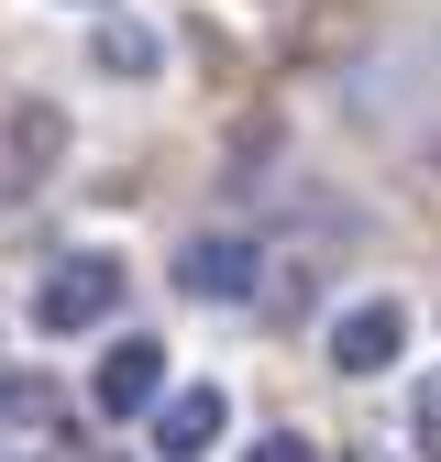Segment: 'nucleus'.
I'll return each instance as SVG.
<instances>
[{"instance_id": "1", "label": "nucleus", "mask_w": 441, "mask_h": 462, "mask_svg": "<svg viewBox=\"0 0 441 462\" xmlns=\"http://www.w3.org/2000/svg\"><path fill=\"white\" fill-rule=\"evenodd\" d=\"M122 254H67V264H55L44 286H33V330L55 341V330H99L110 309H122Z\"/></svg>"}, {"instance_id": "2", "label": "nucleus", "mask_w": 441, "mask_h": 462, "mask_svg": "<svg viewBox=\"0 0 441 462\" xmlns=\"http://www.w3.org/2000/svg\"><path fill=\"white\" fill-rule=\"evenodd\" d=\"M254 264H265V254L243 243V231H199V243L177 254V286H188L199 309H243V298H254Z\"/></svg>"}, {"instance_id": "3", "label": "nucleus", "mask_w": 441, "mask_h": 462, "mask_svg": "<svg viewBox=\"0 0 441 462\" xmlns=\"http://www.w3.org/2000/svg\"><path fill=\"white\" fill-rule=\"evenodd\" d=\"M55 154H67V122H55V110H0V209L33 199Z\"/></svg>"}, {"instance_id": "4", "label": "nucleus", "mask_w": 441, "mask_h": 462, "mask_svg": "<svg viewBox=\"0 0 441 462\" xmlns=\"http://www.w3.org/2000/svg\"><path fill=\"white\" fill-rule=\"evenodd\" d=\"M398 353H408V309H398V298L342 309V330H331V364H342V374H386Z\"/></svg>"}, {"instance_id": "5", "label": "nucleus", "mask_w": 441, "mask_h": 462, "mask_svg": "<svg viewBox=\"0 0 441 462\" xmlns=\"http://www.w3.org/2000/svg\"><path fill=\"white\" fill-rule=\"evenodd\" d=\"M89 396H99L110 419H165V353H155V341H122V353L99 364Z\"/></svg>"}, {"instance_id": "6", "label": "nucleus", "mask_w": 441, "mask_h": 462, "mask_svg": "<svg viewBox=\"0 0 441 462\" xmlns=\"http://www.w3.org/2000/svg\"><path fill=\"white\" fill-rule=\"evenodd\" d=\"M220 430H232V396H220V385H188V396H165V419H155V451H165V462H199Z\"/></svg>"}, {"instance_id": "7", "label": "nucleus", "mask_w": 441, "mask_h": 462, "mask_svg": "<svg viewBox=\"0 0 441 462\" xmlns=\"http://www.w3.org/2000/svg\"><path fill=\"white\" fill-rule=\"evenodd\" d=\"M89 55H99L110 78H155V33H144V23H122V12H110V23L89 33Z\"/></svg>"}, {"instance_id": "8", "label": "nucleus", "mask_w": 441, "mask_h": 462, "mask_svg": "<svg viewBox=\"0 0 441 462\" xmlns=\"http://www.w3.org/2000/svg\"><path fill=\"white\" fill-rule=\"evenodd\" d=\"M0 419H12V430H44V419H55V396H44V374H33V385H23V374L0 385Z\"/></svg>"}, {"instance_id": "9", "label": "nucleus", "mask_w": 441, "mask_h": 462, "mask_svg": "<svg viewBox=\"0 0 441 462\" xmlns=\"http://www.w3.org/2000/svg\"><path fill=\"white\" fill-rule=\"evenodd\" d=\"M243 462H320V451H309V440H298V430H265V440H254V451H243Z\"/></svg>"}, {"instance_id": "10", "label": "nucleus", "mask_w": 441, "mask_h": 462, "mask_svg": "<svg viewBox=\"0 0 441 462\" xmlns=\"http://www.w3.org/2000/svg\"><path fill=\"white\" fill-rule=\"evenodd\" d=\"M419 451L441 462V374H419Z\"/></svg>"}]
</instances>
